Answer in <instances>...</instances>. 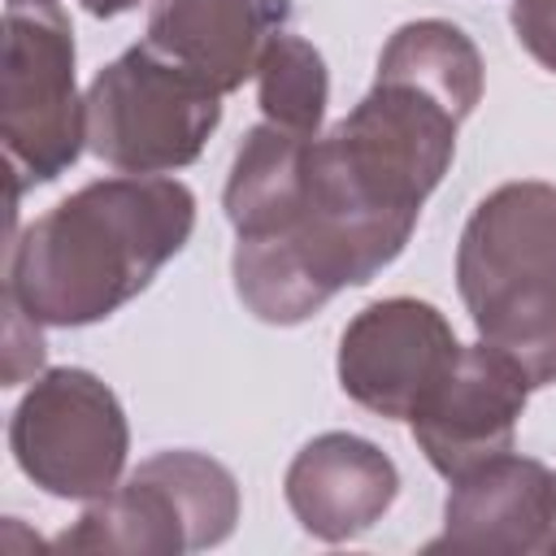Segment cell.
Masks as SVG:
<instances>
[{"instance_id":"obj_1","label":"cell","mask_w":556,"mask_h":556,"mask_svg":"<svg viewBox=\"0 0 556 556\" xmlns=\"http://www.w3.org/2000/svg\"><path fill=\"white\" fill-rule=\"evenodd\" d=\"M195 200L169 178H104L43 213L13 252L9 295L30 321L109 317L187 243Z\"/></svg>"},{"instance_id":"obj_2","label":"cell","mask_w":556,"mask_h":556,"mask_svg":"<svg viewBox=\"0 0 556 556\" xmlns=\"http://www.w3.org/2000/svg\"><path fill=\"white\" fill-rule=\"evenodd\" d=\"M456 278L482 343L504 352L530 387L556 382V187L491 191L460 235Z\"/></svg>"},{"instance_id":"obj_3","label":"cell","mask_w":556,"mask_h":556,"mask_svg":"<svg viewBox=\"0 0 556 556\" xmlns=\"http://www.w3.org/2000/svg\"><path fill=\"white\" fill-rule=\"evenodd\" d=\"M222 91L156 48H130L87 91V148L126 169L161 174L200 156L222 117Z\"/></svg>"},{"instance_id":"obj_4","label":"cell","mask_w":556,"mask_h":556,"mask_svg":"<svg viewBox=\"0 0 556 556\" xmlns=\"http://www.w3.org/2000/svg\"><path fill=\"white\" fill-rule=\"evenodd\" d=\"M0 130L13 169L56 178L87 139V104L74 96V43L56 0H9Z\"/></svg>"},{"instance_id":"obj_5","label":"cell","mask_w":556,"mask_h":556,"mask_svg":"<svg viewBox=\"0 0 556 556\" xmlns=\"http://www.w3.org/2000/svg\"><path fill=\"white\" fill-rule=\"evenodd\" d=\"M13 452L52 495H109L126 460V421L100 378L52 369L13 417Z\"/></svg>"},{"instance_id":"obj_6","label":"cell","mask_w":556,"mask_h":556,"mask_svg":"<svg viewBox=\"0 0 556 556\" xmlns=\"http://www.w3.org/2000/svg\"><path fill=\"white\" fill-rule=\"evenodd\" d=\"M456 356L460 343L439 308L421 300H382L343 330L339 378L356 404L408 421L447 378Z\"/></svg>"},{"instance_id":"obj_7","label":"cell","mask_w":556,"mask_h":556,"mask_svg":"<svg viewBox=\"0 0 556 556\" xmlns=\"http://www.w3.org/2000/svg\"><path fill=\"white\" fill-rule=\"evenodd\" d=\"M530 378L491 343L460 348L447 378L408 417L417 443L443 478H465L478 465L513 447V426L521 417Z\"/></svg>"},{"instance_id":"obj_8","label":"cell","mask_w":556,"mask_h":556,"mask_svg":"<svg viewBox=\"0 0 556 556\" xmlns=\"http://www.w3.org/2000/svg\"><path fill=\"white\" fill-rule=\"evenodd\" d=\"M430 547L556 552V473L526 456H495L452 482L447 530Z\"/></svg>"},{"instance_id":"obj_9","label":"cell","mask_w":556,"mask_h":556,"mask_svg":"<svg viewBox=\"0 0 556 556\" xmlns=\"http://www.w3.org/2000/svg\"><path fill=\"white\" fill-rule=\"evenodd\" d=\"M395 465L356 434L313 439L287 469V504L308 534L352 539L395 500Z\"/></svg>"},{"instance_id":"obj_10","label":"cell","mask_w":556,"mask_h":556,"mask_svg":"<svg viewBox=\"0 0 556 556\" xmlns=\"http://www.w3.org/2000/svg\"><path fill=\"white\" fill-rule=\"evenodd\" d=\"M269 0H156L148 17V48L200 74L217 91L256 74L261 48L274 35Z\"/></svg>"},{"instance_id":"obj_11","label":"cell","mask_w":556,"mask_h":556,"mask_svg":"<svg viewBox=\"0 0 556 556\" xmlns=\"http://www.w3.org/2000/svg\"><path fill=\"white\" fill-rule=\"evenodd\" d=\"M304 152L308 135L282 130V126H256L230 169L226 182V213L239 230V239L278 235L300 217L304 200Z\"/></svg>"},{"instance_id":"obj_12","label":"cell","mask_w":556,"mask_h":556,"mask_svg":"<svg viewBox=\"0 0 556 556\" xmlns=\"http://www.w3.org/2000/svg\"><path fill=\"white\" fill-rule=\"evenodd\" d=\"M378 70H391V74H404V78L430 87L460 117L482 96V61H478L473 43L456 26H447V22H413V26H400L391 35Z\"/></svg>"},{"instance_id":"obj_13","label":"cell","mask_w":556,"mask_h":556,"mask_svg":"<svg viewBox=\"0 0 556 556\" xmlns=\"http://www.w3.org/2000/svg\"><path fill=\"white\" fill-rule=\"evenodd\" d=\"M256 78H261V109L274 126L295 130V135H317L321 109H326V65L317 56L313 43H304L300 35L274 30L261 48L256 61Z\"/></svg>"},{"instance_id":"obj_14","label":"cell","mask_w":556,"mask_h":556,"mask_svg":"<svg viewBox=\"0 0 556 556\" xmlns=\"http://www.w3.org/2000/svg\"><path fill=\"white\" fill-rule=\"evenodd\" d=\"M513 26L517 39L547 70H556V0H513Z\"/></svg>"},{"instance_id":"obj_15","label":"cell","mask_w":556,"mask_h":556,"mask_svg":"<svg viewBox=\"0 0 556 556\" xmlns=\"http://www.w3.org/2000/svg\"><path fill=\"white\" fill-rule=\"evenodd\" d=\"M96 17H113V13H126L130 4H139V0H83Z\"/></svg>"}]
</instances>
